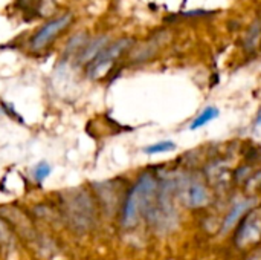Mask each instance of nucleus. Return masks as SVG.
I'll return each mask as SVG.
<instances>
[{
	"instance_id": "1a4fd4ad",
	"label": "nucleus",
	"mask_w": 261,
	"mask_h": 260,
	"mask_svg": "<svg viewBox=\"0 0 261 260\" xmlns=\"http://www.w3.org/2000/svg\"><path fill=\"white\" fill-rule=\"evenodd\" d=\"M176 150V143L170 141V139H165V141H159V143H154L151 146H147L142 149V152L145 155H162V153H170V152H174Z\"/></svg>"
},
{
	"instance_id": "423d86ee",
	"label": "nucleus",
	"mask_w": 261,
	"mask_h": 260,
	"mask_svg": "<svg viewBox=\"0 0 261 260\" xmlns=\"http://www.w3.org/2000/svg\"><path fill=\"white\" fill-rule=\"evenodd\" d=\"M182 188H184L182 196L190 208H202L210 204V192L203 182L197 179H191Z\"/></svg>"
},
{
	"instance_id": "9d476101",
	"label": "nucleus",
	"mask_w": 261,
	"mask_h": 260,
	"mask_svg": "<svg viewBox=\"0 0 261 260\" xmlns=\"http://www.w3.org/2000/svg\"><path fill=\"white\" fill-rule=\"evenodd\" d=\"M50 175V166L47 162H40L35 170H34V178L38 181V182H43L47 176Z\"/></svg>"
},
{
	"instance_id": "9b49d317",
	"label": "nucleus",
	"mask_w": 261,
	"mask_h": 260,
	"mask_svg": "<svg viewBox=\"0 0 261 260\" xmlns=\"http://www.w3.org/2000/svg\"><path fill=\"white\" fill-rule=\"evenodd\" d=\"M254 126H255L257 129H261V109L260 112L257 113V118H255V121H254Z\"/></svg>"
},
{
	"instance_id": "6e6552de",
	"label": "nucleus",
	"mask_w": 261,
	"mask_h": 260,
	"mask_svg": "<svg viewBox=\"0 0 261 260\" xmlns=\"http://www.w3.org/2000/svg\"><path fill=\"white\" fill-rule=\"evenodd\" d=\"M219 115H220V110H219L216 106H208V107H205V109H203V110L196 116V120L191 123L190 129H191V130H197V129H200V127L206 126L208 123H211V121L217 120V118H219Z\"/></svg>"
},
{
	"instance_id": "f257e3e1",
	"label": "nucleus",
	"mask_w": 261,
	"mask_h": 260,
	"mask_svg": "<svg viewBox=\"0 0 261 260\" xmlns=\"http://www.w3.org/2000/svg\"><path fill=\"white\" fill-rule=\"evenodd\" d=\"M159 182L156 178L150 173H142L141 178L136 181L130 193L127 195V199L124 202L122 208V225L130 228L138 222V218L141 215H147L151 204L154 202L156 193H158Z\"/></svg>"
},
{
	"instance_id": "7ed1b4c3",
	"label": "nucleus",
	"mask_w": 261,
	"mask_h": 260,
	"mask_svg": "<svg viewBox=\"0 0 261 260\" xmlns=\"http://www.w3.org/2000/svg\"><path fill=\"white\" fill-rule=\"evenodd\" d=\"M73 21V15L70 12L57 15L54 18H50L49 21H46L43 26H40L37 29V32L32 35L31 41H29V48L35 52L46 49L47 46H50V43L61 35Z\"/></svg>"
},
{
	"instance_id": "20e7f679",
	"label": "nucleus",
	"mask_w": 261,
	"mask_h": 260,
	"mask_svg": "<svg viewBox=\"0 0 261 260\" xmlns=\"http://www.w3.org/2000/svg\"><path fill=\"white\" fill-rule=\"evenodd\" d=\"M132 40L130 38H119L110 44H107L92 61L87 63V75L90 78H99L102 77L110 67L112 64L130 48Z\"/></svg>"
},
{
	"instance_id": "39448f33",
	"label": "nucleus",
	"mask_w": 261,
	"mask_h": 260,
	"mask_svg": "<svg viewBox=\"0 0 261 260\" xmlns=\"http://www.w3.org/2000/svg\"><path fill=\"white\" fill-rule=\"evenodd\" d=\"M261 239V210H252L240 224L236 234V245L239 248H248L258 244Z\"/></svg>"
},
{
	"instance_id": "0eeeda50",
	"label": "nucleus",
	"mask_w": 261,
	"mask_h": 260,
	"mask_svg": "<svg viewBox=\"0 0 261 260\" xmlns=\"http://www.w3.org/2000/svg\"><path fill=\"white\" fill-rule=\"evenodd\" d=\"M257 201L255 199H243L236 202L231 210L228 211V215L223 219V224L220 227V234H226L228 231H231L234 227H237L240 224V221L243 219V216L248 211H252V208L255 207Z\"/></svg>"
},
{
	"instance_id": "f03ea898",
	"label": "nucleus",
	"mask_w": 261,
	"mask_h": 260,
	"mask_svg": "<svg viewBox=\"0 0 261 260\" xmlns=\"http://www.w3.org/2000/svg\"><path fill=\"white\" fill-rule=\"evenodd\" d=\"M64 213L70 227L78 233L89 231L95 224V204L92 195L84 188H75L64 198Z\"/></svg>"
}]
</instances>
